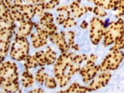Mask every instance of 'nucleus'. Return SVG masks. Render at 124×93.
<instances>
[{
	"label": "nucleus",
	"mask_w": 124,
	"mask_h": 93,
	"mask_svg": "<svg viewBox=\"0 0 124 93\" xmlns=\"http://www.w3.org/2000/svg\"><path fill=\"white\" fill-rule=\"evenodd\" d=\"M48 76L49 75L45 72V69L43 67H42L36 72V75H35V79L40 86H42V85H44L46 79Z\"/></svg>",
	"instance_id": "nucleus-21"
},
{
	"label": "nucleus",
	"mask_w": 124,
	"mask_h": 93,
	"mask_svg": "<svg viewBox=\"0 0 124 93\" xmlns=\"http://www.w3.org/2000/svg\"><path fill=\"white\" fill-rule=\"evenodd\" d=\"M97 56L94 54L89 55V58L85 62V65L81 66L79 73L83 77L84 83H89L100 72V65H96Z\"/></svg>",
	"instance_id": "nucleus-8"
},
{
	"label": "nucleus",
	"mask_w": 124,
	"mask_h": 93,
	"mask_svg": "<svg viewBox=\"0 0 124 93\" xmlns=\"http://www.w3.org/2000/svg\"><path fill=\"white\" fill-rule=\"evenodd\" d=\"M29 42L26 37L19 36L15 34V39L9 49V55L13 60L22 62L29 56Z\"/></svg>",
	"instance_id": "nucleus-6"
},
{
	"label": "nucleus",
	"mask_w": 124,
	"mask_h": 93,
	"mask_svg": "<svg viewBox=\"0 0 124 93\" xmlns=\"http://www.w3.org/2000/svg\"><path fill=\"white\" fill-rule=\"evenodd\" d=\"M57 85H58V82L56 81V79H55V78L51 77L49 75L46 78L45 83H44V86L46 88H50V89H54V88H55L57 87Z\"/></svg>",
	"instance_id": "nucleus-25"
},
{
	"label": "nucleus",
	"mask_w": 124,
	"mask_h": 93,
	"mask_svg": "<svg viewBox=\"0 0 124 93\" xmlns=\"http://www.w3.org/2000/svg\"><path fill=\"white\" fill-rule=\"evenodd\" d=\"M92 12H93V14H95L97 17H100V18H103V17L107 16V12H106V10L98 6L93 7Z\"/></svg>",
	"instance_id": "nucleus-28"
},
{
	"label": "nucleus",
	"mask_w": 124,
	"mask_h": 93,
	"mask_svg": "<svg viewBox=\"0 0 124 93\" xmlns=\"http://www.w3.org/2000/svg\"><path fill=\"white\" fill-rule=\"evenodd\" d=\"M75 53H62L54 64V76L58 82L59 86L63 88L70 82L72 75L79 72L81 65L76 63L73 60Z\"/></svg>",
	"instance_id": "nucleus-1"
},
{
	"label": "nucleus",
	"mask_w": 124,
	"mask_h": 93,
	"mask_svg": "<svg viewBox=\"0 0 124 93\" xmlns=\"http://www.w3.org/2000/svg\"><path fill=\"white\" fill-rule=\"evenodd\" d=\"M49 40L54 43L59 48L62 53L68 52L70 49L68 42L66 39V32H55L53 35L49 36Z\"/></svg>",
	"instance_id": "nucleus-12"
},
{
	"label": "nucleus",
	"mask_w": 124,
	"mask_h": 93,
	"mask_svg": "<svg viewBox=\"0 0 124 93\" xmlns=\"http://www.w3.org/2000/svg\"><path fill=\"white\" fill-rule=\"evenodd\" d=\"M35 24L36 23L33 21H32V19L25 21V22L23 23H20L18 28V31H17L16 34L19 35V36L27 38V36L31 35L32 29L35 28Z\"/></svg>",
	"instance_id": "nucleus-16"
},
{
	"label": "nucleus",
	"mask_w": 124,
	"mask_h": 93,
	"mask_svg": "<svg viewBox=\"0 0 124 93\" xmlns=\"http://www.w3.org/2000/svg\"><path fill=\"white\" fill-rule=\"evenodd\" d=\"M81 0H74L70 4V8L72 15L74 18H80L88 12H93V7L89 6H80Z\"/></svg>",
	"instance_id": "nucleus-13"
},
{
	"label": "nucleus",
	"mask_w": 124,
	"mask_h": 93,
	"mask_svg": "<svg viewBox=\"0 0 124 93\" xmlns=\"http://www.w3.org/2000/svg\"><path fill=\"white\" fill-rule=\"evenodd\" d=\"M36 32L31 33L30 39L32 41V45L33 46V48L39 49L47 44L49 36L45 32L42 31L41 29H36Z\"/></svg>",
	"instance_id": "nucleus-14"
},
{
	"label": "nucleus",
	"mask_w": 124,
	"mask_h": 93,
	"mask_svg": "<svg viewBox=\"0 0 124 93\" xmlns=\"http://www.w3.org/2000/svg\"><path fill=\"white\" fill-rule=\"evenodd\" d=\"M75 37H76V32L74 31H69L66 32V39L70 49L75 51H79L80 50L79 46L75 42Z\"/></svg>",
	"instance_id": "nucleus-20"
},
{
	"label": "nucleus",
	"mask_w": 124,
	"mask_h": 93,
	"mask_svg": "<svg viewBox=\"0 0 124 93\" xmlns=\"http://www.w3.org/2000/svg\"><path fill=\"white\" fill-rule=\"evenodd\" d=\"M1 3L4 4L8 8H11V7L13 5V0H1Z\"/></svg>",
	"instance_id": "nucleus-30"
},
{
	"label": "nucleus",
	"mask_w": 124,
	"mask_h": 93,
	"mask_svg": "<svg viewBox=\"0 0 124 93\" xmlns=\"http://www.w3.org/2000/svg\"><path fill=\"white\" fill-rule=\"evenodd\" d=\"M123 49H124V35L118 38V39L114 42L112 47L110 48V51L122 50Z\"/></svg>",
	"instance_id": "nucleus-22"
},
{
	"label": "nucleus",
	"mask_w": 124,
	"mask_h": 93,
	"mask_svg": "<svg viewBox=\"0 0 124 93\" xmlns=\"http://www.w3.org/2000/svg\"><path fill=\"white\" fill-rule=\"evenodd\" d=\"M35 77H33L32 74L29 72V69H25V71L22 74L21 77V82L24 88H29L32 86L35 82Z\"/></svg>",
	"instance_id": "nucleus-18"
},
{
	"label": "nucleus",
	"mask_w": 124,
	"mask_h": 93,
	"mask_svg": "<svg viewBox=\"0 0 124 93\" xmlns=\"http://www.w3.org/2000/svg\"><path fill=\"white\" fill-rule=\"evenodd\" d=\"M57 60V53L50 47L47 46L44 50L38 51L32 56H28L24 60L25 69H34L37 66L44 67L55 64Z\"/></svg>",
	"instance_id": "nucleus-4"
},
{
	"label": "nucleus",
	"mask_w": 124,
	"mask_h": 93,
	"mask_svg": "<svg viewBox=\"0 0 124 93\" xmlns=\"http://www.w3.org/2000/svg\"><path fill=\"white\" fill-rule=\"evenodd\" d=\"M34 10H35L36 15H38L39 17H41L46 12L44 2L34 4Z\"/></svg>",
	"instance_id": "nucleus-26"
},
{
	"label": "nucleus",
	"mask_w": 124,
	"mask_h": 93,
	"mask_svg": "<svg viewBox=\"0 0 124 93\" xmlns=\"http://www.w3.org/2000/svg\"><path fill=\"white\" fill-rule=\"evenodd\" d=\"M10 12L16 22H18L19 24L25 21L31 20L36 15L34 5L24 3L23 0H14Z\"/></svg>",
	"instance_id": "nucleus-5"
},
{
	"label": "nucleus",
	"mask_w": 124,
	"mask_h": 93,
	"mask_svg": "<svg viewBox=\"0 0 124 93\" xmlns=\"http://www.w3.org/2000/svg\"><path fill=\"white\" fill-rule=\"evenodd\" d=\"M29 92H44V90H42L41 88H36L34 89L29 91Z\"/></svg>",
	"instance_id": "nucleus-33"
},
{
	"label": "nucleus",
	"mask_w": 124,
	"mask_h": 93,
	"mask_svg": "<svg viewBox=\"0 0 124 93\" xmlns=\"http://www.w3.org/2000/svg\"><path fill=\"white\" fill-rule=\"evenodd\" d=\"M111 78L112 74L110 72H100V73H98L96 77L89 82L88 86L92 92L98 90L105 87L110 81Z\"/></svg>",
	"instance_id": "nucleus-11"
},
{
	"label": "nucleus",
	"mask_w": 124,
	"mask_h": 93,
	"mask_svg": "<svg viewBox=\"0 0 124 93\" xmlns=\"http://www.w3.org/2000/svg\"><path fill=\"white\" fill-rule=\"evenodd\" d=\"M76 25H77V22L75 21L74 17L72 16V15H70L66 18L65 21L63 22L62 25L63 26V28L69 29V28H72V27L76 26Z\"/></svg>",
	"instance_id": "nucleus-23"
},
{
	"label": "nucleus",
	"mask_w": 124,
	"mask_h": 93,
	"mask_svg": "<svg viewBox=\"0 0 124 93\" xmlns=\"http://www.w3.org/2000/svg\"><path fill=\"white\" fill-rule=\"evenodd\" d=\"M124 59V52L121 50L110 51L100 65V72H110L117 69Z\"/></svg>",
	"instance_id": "nucleus-9"
},
{
	"label": "nucleus",
	"mask_w": 124,
	"mask_h": 93,
	"mask_svg": "<svg viewBox=\"0 0 124 93\" xmlns=\"http://www.w3.org/2000/svg\"><path fill=\"white\" fill-rule=\"evenodd\" d=\"M124 35V20L119 18L116 21L111 22L106 28L103 36L104 46H109L114 43L118 38Z\"/></svg>",
	"instance_id": "nucleus-7"
},
{
	"label": "nucleus",
	"mask_w": 124,
	"mask_h": 93,
	"mask_svg": "<svg viewBox=\"0 0 124 93\" xmlns=\"http://www.w3.org/2000/svg\"><path fill=\"white\" fill-rule=\"evenodd\" d=\"M25 2H27L29 4H37V3H41V2H46V0H23Z\"/></svg>",
	"instance_id": "nucleus-31"
},
{
	"label": "nucleus",
	"mask_w": 124,
	"mask_h": 93,
	"mask_svg": "<svg viewBox=\"0 0 124 93\" xmlns=\"http://www.w3.org/2000/svg\"><path fill=\"white\" fill-rule=\"evenodd\" d=\"M87 1L105 10L113 11L116 9L119 3V0H87Z\"/></svg>",
	"instance_id": "nucleus-15"
},
{
	"label": "nucleus",
	"mask_w": 124,
	"mask_h": 93,
	"mask_svg": "<svg viewBox=\"0 0 124 93\" xmlns=\"http://www.w3.org/2000/svg\"><path fill=\"white\" fill-rule=\"evenodd\" d=\"M92 92L89 86H83L79 85L78 82H73L68 87L66 90L60 91L59 92H79V93H85Z\"/></svg>",
	"instance_id": "nucleus-19"
},
{
	"label": "nucleus",
	"mask_w": 124,
	"mask_h": 93,
	"mask_svg": "<svg viewBox=\"0 0 124 93\" xmlns=\"http://www.w3.org/2000/svg\"><path fill=\"white\" fill-rule=\"evenodd\" d=\"M88 25H89V24L87 23V22L85 20H84V21H83L82 22H81V24H80V27L82 28L83 29H85L87 27H88Z\"/></svg>",
	"instance_id": "nucleus-32"
},
{
	"label": "nucleus",
	"mask_w": 124,
	"mask_h": 93,
	"mask_svg": "<svg viewBox=\"0 0 124 93\" xmlns=\"http://www.w3.org/2000/svg\"><path fill=\"white\" fill-rule=\"evenodd\" d=\"M0 86L4 92H21L19 83L18 67L12 61L1 62Z\"/></svg>",
	"instance_id": "nucleus-3"
},
{
	"label": "nucleus",
	"mask_w": 124,
	"mask_h": 93,
	"mask_svg": "<svg viewBox=\"0 0 124 93\" xmlns=\"http://www.w3.org/2000/svg\"><path fill=\"white\" fill-rule=\"evenodd\" d=\"M54 22V17L52 13L49 12H46L39 19V23L45 24V23H50Z\"/></svg>",
	"instance_id": "nucleus-24"
},
{
	"label": "nucleus",
	"mask_w": 124,
	"mask_h": 93,
	"mask_svg": "<svg viewBox=\"0 0 124 93\" xmlns=\"http://www.w3.org/2000/svg\"><path fill=\"white\" fill-rule=\"evenodd\" d=\"M59 2H60V0H49L48 2H45L44 4H45V8L46 11L55 8L56 7V6L59 5Z\"/></svg>",
	"instance_id": "nucleus-29"
},
{
	"label": "nucleus",
	"mask_w": 124,
	"mask_h": 93,
	"mask_svg": "<svg viewBox=\"0 0 124 93\" xmlns=\"http://www.w3.org/2000/svg\"><path fill=\"white\" fill-rule=\"evenodd\" d=\"M115 11V16L116 18H121L124 15V0H119L118 6Z\"/></svg>",
	"instance_id": "nucleus-27"
},
{
	"label": "nucleus",
	"mask_w": 124,
	"mask_h": 93,
	"mask_svg": "<svg viewBox=\"0 0 124 93\" xmlns=\"http://www.w3.org/2000/svg\"><path fill=\"white\" fill-rule=\"evenodd\" d=\"M0 19V56L3 62L10 49V44L16 28V20L12 15L10 9L1 3Z\"/></svg>",
	"instance_id": "nucleus-2"
},
{
	"label": "nucleus",
	"mask_w": 124,
	"mask_h": 93,
	"mask_svg": "<svg viewBox=\"0 0 124 93\" xmlns=\"http://www.w3.org/2000/svg\"><path fill=\"white\" fill-rule=\"evenodd\" d=\"M104 21L100 17H93L89 23V38L93 45H98L103 39L106 30Z\"/></svg>",
	"instance_id": "nucleus-10"
},
{
	"label": "nucleus",
	"mask_w": 124,
	"mask_h": 93,
	"mask_svg": "<svg viewBox=\"0 0 124 93\" xmlns=\"http://www.w3.org/2000/svg\"><path fill=\"white\" fill-rule=\"evenodd\" d=\"M35 28L41 29L42 31L45 32L49 36H51L53 35L54 33L57 32V26L54 22H50V23H36L35 24Z\"/></svg>",
	"instance_id": "nucleus-17"
}]
</instances>
